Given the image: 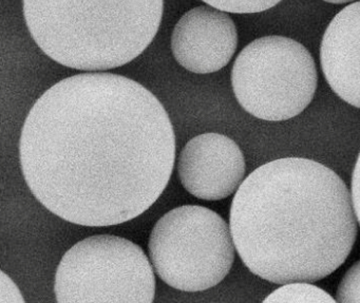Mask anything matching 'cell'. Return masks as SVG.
Here are the masks:
<instances>
[{
  "instance_id": "cell-8",
  "label": "cell",
  "mask_w": 360,
  "mask_h": 303,
  "mask_svg": "<svg viewBox=\"0 0 360 303\" xmlns=\"http://www.w3.org/2000/svg\"><path fill=\"white\" fill-rule=\"evenodd\" d=\"M238 47L231 16L212 6L193 8L180 18L172 35L176 62L191 72L210 75L229 65Z\"/></svg>"
},
{
  "instance_id": "cell-1",
  "label": "cell",
  "mask_w": 360,
  "mask_h": 303,
  "mask_svg": "<svg viewBox=\"0 0 360 303\" xmlns=\"http://www.w3.org/2000/svg\"><path fill=\"white\" fill-rule=\"evenodd\" d=\"M25 181L52 214L83 226L134 220L161 197L176 160L165 108L134 79L83 73L58 82L22 126Z\"/></svg>"
},
{
  "instance_id": "cell-6",
  "label": "cell",
  "mask_w": 360,
  "mask_h": 303,
  "mask_svg": "<svg viewBox=\"0 0 360 303\" xmlns=\"http://www.w3.org/2000/svg\"><path fill=\"white\" fill-rule=\"evenodd\" d=\"M54 292L60 303H151L155 273L144 250L134 242L92 236L63 256Z\"/></svg>"
},
{
  "instance_id": "cell-12",
  "label": "cell",
  "mask_w": 360,
  "mask_h": 303,
  "mask_svg": "<svg viewBox=\"0 0 360 303\" xmlns=\"http://www.w3.org/2000/svg\"><path fill=\"white\" fill-rule=\"evenodd\" d=\"M337 300L343 303H360V260L354 263L339 283Z\"/></svg>"
},
{
  "instance_id": "cell-11",
  "label": "cell",
  "mask_w": 360,
  "mask_h": 303,
  "mask_svg": "<svg viewBox=\"0 0 360 303\" xmlns=\"http://www.w3.org/2000/svg\"><path fill=\"white\" fill-rule=\"evenodd\" d=\"M206 5L229 13L252 14L266 11L282 0H203Z\"/></svg>"
},
{
  "instance_id": "cell-10",
  "label": "cell",
  "mask_w": 360,
  "mask_h": 303,
  "mask_svg": "<svg viewBox=\"0 0 360 303\" xmlns=\"http://www.w3.org/2000/svg\"><path fill=\"white\" fill-rule=\"evenodd\" d=\"M335 299L326 290L311 282H290L282 284L264 299L269 303H333Z\"/></svg>"
},
{
  "instance_id": "cell-15",
  "label": "cell",
  "mask_w": 360,
  "mask_h": 303,
  "mask_svg": "<svg viewBox=\"0 0 360 303\" xmlns=\"http://www.w3.org/2000/svg\"><path fill=\"white\" fill-rule=\"evenodd\" d=\"M326 3L335 4V5H342V4L352 3L354 0H323Z\"/></svg>"
},
{
  "instance_id": "cell-14",
  "label": "cell",
  "mask_w": 360,
  "mask_h": 303,
  "mask_svg": "<svg viewBox=\"0 0 360 303\" xmlns=\"http://www.w3.org/2000/svg\"><path fill=\"white\" fill-rule=\"evenodd\" d=\"M352 200H353L354 210L360 225V153L353 170L351 186Z\"/></svg>"
},
{
  "instance_id": "cell-9",
  "label": "cell",
  "mask_w": 360,
  "mask_h": 303,
  "mask_svg": "<svg viewBox=\"0 0 360 303\" xmlns=\"http://www.w3.org/2000/svg\"><path fill=\"white\" fill-rule=\"evenodd\" d=\"M322 72L333 91L360 109V1L341 10L320 46Z\"/></svg>"
},
{
  "instance_id": "cell-7",
  "label": "cell",
  "mask_w": 360,
  "mask_h": 303,
  "mask_svg": "<svg viewBox=\"0 0 360 303\" xmlns=\"http://www.w3.org/2000/svg\"><path fill=\"white\" fill-rule=\"evenodd\" d=\"M243 153L235 141L220 134L195 136L179 155L178 174L183 187L206 201L229 198L245 176Z\"/></svg>"
},
{
  "instance_id": "cell-3",
  "label": "cell",
  "mask_w": 360,
  "mask_h": 303,
  "mask_svg": "<svg viewBox=\"0 0 360 303\" xmlns=\"http://www.w3.org/2000/svg\"><path fill=\"white\" fill-rule=\"evenodd\" d=\"M164 0H22L25 20L39 49L77 70L129 64L153 43Z\"/></svg>"
},
{
  "instance_id": "cell-4",
  "label": "cell",
  "mask_w": 360,
  "mask_h": 303,
  "mask_svg": "<svg viewBox=\"0 0 360 303\" xmlns=\"http://www.w3.org/2000/svg\"><path fill=\"white\" fill-rule=\"evenodd\" d=\"M231 227L216 212L184 205L166 212L149 238L153 269L168 285L202 292L218 285L235 261Z\"/></svg>"
},
{
  "instance_id": "cell-5",
  "label": "cell",
  "mask_w": 360,
  "mask_h": 303,
  "mask_svg": "<svg viewBox=\"0 0 360 303\" xmlns=\"http://www.w3.org/2000/svg\"><path fill=\"white\" fill-rule=\"evenodd\" d=\"M318 73L309 50L280 35L260 37L236 58L231 86L240 106L263 121H288L311 104Z\"/></svg>"
},
{
  "instance_id": "cell-13",
  "label": "cell",
  "mask_w": 360,
  "mask_h": 303,
  "mask_svg": "<svg viewBox=\"0 0 360 303\" xmlns=\"http://www.w3.org/2000/svg\"><path fill=\"white\" fill-rule=\"evenodd\" d=\"M1 277V292H0V303H18L25 302L24 297L20 292V288L12 281L9 276L6 275L5 271L0 273Z\"/></svg>"
},
{
  "instance_id": "cell-2",
  "label": "cell",
  "mask_w": 360,
  "mask_h": 303,
  "mask_svg": "<svg viewBox=\"0 0 360 303\" xmlns=\"http://www.w3.org/2000/svg\"><path fill=\"white\" fill-rule=\"evenodd\" d=\"M229 227L252 273L276 284L313 283L347 260L358 220L336 172L313 160L284 157L257 168L240 185Z\"/></svg>"
}]
</instances>
